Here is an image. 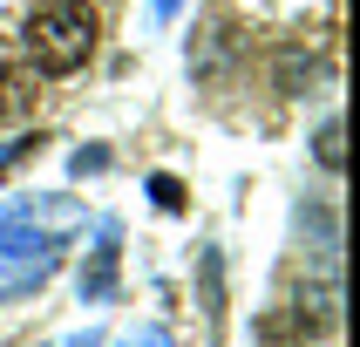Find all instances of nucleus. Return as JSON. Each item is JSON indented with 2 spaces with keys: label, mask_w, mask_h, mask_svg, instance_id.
<instances>
[{
  "label": "nucleus",
  "mask_w": 360,
  "mask_h": 347,
  "mask_svg": "<svg viewBox=\"0 0 360 347\" xmlns=\"http://www.w3.org/2000/svg\"><path fill=\"white\" fill-rule=\"evenodd\" d=\"M68 232H82V204H68V198H14L7 204L0 211V300L55 279Z\"/></svg>",
  "instance_id": "1"
},
{
  "label": "nucleus",
  "mask_w": 360,
  "mask_h": 347,
  "mask_svg": "<svg viewBox=\"0 0 360 347\" xmlns=\"http://www.w3.org/2000/svg\"><path fill=\"white\" fill-rule=\"evenodd\" d=\"M96 34H102V20H96V7H82V0H41L34 14H27V27H20L27 55H34L48 75H75L82 61L96 55Z\"/></svg>",
  "instance_id": "2"
},
{
  "label": "nucleus",
  "mask_w": 360,
  "mask_h": 347,
  "mask_svg": "<svg viewBox=\"0 0 360 347\" xmlns=\"http://www.w3.org/2000/svg\"><path fill=\"white\" fill-rule=\"evenodd\" d=\"M116 245H122V225L96 218V252H89V265H82V300L89 306L116 300Z\"/></svg>",
  "instance_id": "3"
},
{
  "label": "nucleus",
  "mask_w": 360,
  "mask_h": 347,
  "mask_svg": "<svg viewBox=\"0 0 360 347\" xmlns=\"http://www.w3.org/2000/svg\"><path fill=\"white\" fill-rule=\"evenodd\" d=\"M313 82H326V61L306 55V48H285V55H279V89H285V96H306Z\"/></svg>",
  "instance_id": "4"
},
{
  "label": "nucleus",
  "mask_w": 360,
  "mask_h": 347,
  "mask_svg": "<svg viewBox=\"0 0 360 347\" xmlns=\"http://www.w3.org/2000/svg\"><path fill=\"white\" fill-rule=\"evenodd\" d=\"M41 89L27 75H14V68H0V116H20V109H27V102H34Z\"/></svg>",
  "instance_id": "5"
},
{
  "label": "nucleus",
  "mask_w": 360,
  "mask_h": 347,
  "mask_svg": "<svg viewBox=\"0 0 360 347\" xmlns=\"http://www.w3.org/2000/svg\"><path fill=\"white\" fill-rule=\"evenodd\" d=\"M313 157L326 170H340V122H320V137H313Z\"/></svg>",
  "instance_id": "6"
},
{
  "label": "nucleus",
  "mask_w": 360,
  "mask_h": 347,
  "mask_svg": "<svg viewBox=\"0 0 360 347\" xmlns=\"http://www.w3.org/2000/svg\"><path fill=\"white\" fill-rule=\"evenodd\" d=\"M150 198H157V211H184V184L177 177H150Z\"/></svg>",
  "instance_id": "7"
},
{
  "label": "nucleus",
  "mask_w": 360,
  "mask_h": 347,
  "mask_svg": "<svg viewBox=\"0 0 360 347\" xmlns=\"http://www.w3.org/2000/svg\"><path fill=\"white\" fill-rule=\"evenodd\" d=\"M34 150H41V137H14L7 150H0V170H7V163H20V157H34Z\"/></svg>",
  "instance_id": "8"
},
{
  "label": "nucleus",
  "mask_w": 360,
  "mask_h": 347,
  "mask_svg": "<svg viewBox=\"0 0 360 347\" xmlns=\"http://www.w3.org/2000/svg\"><path fill=\"white\" fill-rule=\"evenodd\" d=\"M102 163H109V150H96V143H89V150H75V170H82V177H89V170H102Z\"/></svg>",
  "instance_id": "9"
},
{
  "label": "nucleus",
  "mask_w": 360,
  "mask_h": 347,
  "mask_svg": "<svg viewBox=\"0 0 360 347\" xmlns=\"http://www.w3.org/2000/svg\"><path fill=\"white\" fill-rule=\"evenodd\" d=\"M129 347H170V334L157 327V334H143V341H129Z\"/></svg>",
  "instance_id": "10"
},
{
  "label": "nucleus",
  "mask_w": 360,
  "mask_h": 347,
  "mask_svg": "<svg viewBox=\"0 0 360 347\" xmlns=\"http://www.w3.org/2000/svg\"><path fill=\"white\" fill-rule=\"evenodd\" d=\"M96 341H102V334L89 327V334H75V341H61V347H96Z\"/></svg>",
  "instance_id": "11"
},
{
  "label": "nucleus",
  "mask_w": 360,
  "mask_h": 347,
  "mask_svg": "<svg viewBox=\"0 0 360 347\" xmlns=\"http://www.w3.org/2000/svg\"><path fill=\"white\" fill-rule=\"evenodd\" d=\"M157 14H177V0H157Z\"/></svg>",
  "instance_id": "12"
}]
</instances>
